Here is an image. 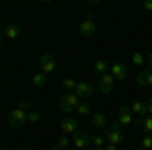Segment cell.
<instances>
[{"label": "cell", "mask_w": 152, "mask_h": 150, "mask_svg": "<svg viewBox=\"0 0 152 150\" xmlns=\"http://www.w3.org/2000/svg\"><path fill=\"white\" fill-rule=\"evenodd\" d=\"M79 104H81V100H79V95L75 91L65 93V95H61V100H59V108H61L63 114H73Z\"/></svg>", "instance_id": "obj_1"}, {"label": "cell", "mask_w": 152, "mask_h": 150, "mask_svg": "<svg viewBox=\"0 0 152 150\" xmlns=\"http://www.w3.org/2000/svg\"><path fill=\"white\" fill-rule=\"evenodd\" d=\"M24 122H26V112L18 110V108H14V110L8 112V116H6V124L10 128H23Z\"/></svg>", "instance_id": "obj_2"}, {"label": "cell", "mask_w": 152, "mask_h": 150, "mask_svg": "<svg viewBox=\"0 0 152 150\" xmlns=\"http://www.w3.org/2000/svg\"><path fill=\"white\" fill-rule=\"evenodd\" d=\"M120 122H114V124H112V128H110V130H105V140H107V142H110V144H122V140H124V134H122V130H120Z\"/></svg>", "instance_id": "obj_3"}, {"label": "cell", "mask_w": 152, "mask_h": 150, "mask_svg": "<svg viewBox=\"0 0 152 150\" xmlns=\"http://www.w3.org/2000/svg\"><path fill=\"white\" fill-rule=\"evenodd\" d=\"M39 69L43 71V73H53V71L57 69V61H55V57H53L51 53H45L43 57L39 59Z\"/></svg>", "instance_id": "obj_4"}, {"label": "cell", "mask_w": 152, "mask_h": 150, "mask_svg": "<svg viewBox=\"0 0 152 150\" xmlns=\"http://www.w3.org/2000/svg\"><path fill=\"white\" fill-rule=\"evenodd\" d=\"M71 144H73L75 148H87V146L91 144V136H89L87 132L77 130V132L73 134V138H71Z\"/></svg>", "instance_id": "obj_5"}, {"label": "cell", "mask_w": 152, "mask_h": 150, "mask_svg": "<svg viewBox=\"0 0 152 150\" xmlns=\"http://www.w3.org/2000/svg\"><path fill=\"white\" fill-rule=\"evenodd\" d=\"M75 93L79 95L81 102H87V100L94 95V87H91V83H87V81H77V85H75Z\"/></svg>", "instance_id": "obj_6"}, {"label": "cell", "mask_w": 152, "mask_h": 150, "mask_svg": "<svg viewBox=\"0 0 152 150\" xmlns=\"http://www.w3.org/2000/svg\"><path fill=\"white\" fill-rule=\"evenodd\" d=\"M59 128H61V134H63V136H71V134L77 132V122H75L71 116H65V118L61 120Z\"/></svg>", "instance_id": "obj_7"}, {"label": "cell", "mask_w": 152, "mask_h": 150, "mask_svg": "<svg viewBox=\"0 0 152 150\" xmlns=\"http://www.w3.org/2000/svg\"><path fill=\"white\" fill-rule=\"evenodd\" d=\"M110 75L116 81H124L128 77V67L124 63H114V65H110Z\"/></svg>", "instance_id": "obj_8"}, {"label": "cell", "mask_w": 152, "mask_h": 150, "mask_svg": "<svg viewBox=\"0 0 152 150\" xmlns=\"http://www.w3.org/2000/svg\"><path fill=\"white\" fill-rule=\"evenodd\" d=\"M118 122H120V126H132V124H134V114H132V110H130V108H120V112H118Z\"/></svg>", "instance_id": "obj_9"}, {"label": "cell", "mask_w": 152, "mask_h": 150, "mask_svg": "<svg viewBox=\"0 0 152 150\" xmlns=\"http://www.w3.org/2000/svg\"><path fill=\"white\" fill-rule=\"evenodd\" d=\"M79 35L81 37H91L95 35V23L87 16L85 20H81V24H79Z\"/></svg>", "instance_id": "obj_10"}, {"label": "cell", "mask_w": 152, "mask_h": 150, "mask_svg": "<svg viewBox=\"0 0 152 150\" xmlns=\"http://www.w3.org/2000/svg\"><path fill=\"white\" fill-rule=\"evenodd\" d=\"M114 85H116V79H114L110 73H105V75L99 77V89H102L104 93H110L112 89H114Z\"/></svg>", "instance_id": "obj_11"}, {"label": "cell", "mask_w": 152, "mask_h": 150, "mask_svg": "<svg viewBox=\"0 0 152 150\" xmlns=\"http://www.w3.org/2000/svg\"><path fill=\"white\" fill-rule=\"evenodd\" d=\"M136 81H138V85H150L152 87V69H146V71H142L140 75L136 77Z\"/></svg>", "instance_id": "obj_12"}, {"label": "cell", "mask_w": 152, "mask_h": 150, "mask_svg": "<svg viewBox=\"0 0 152 150\" xmlns=\"http://www.w3.org/2000/svg\"><path fill=\"white\" fill-rule=\"evenodd\" d=\"M20 33H23V29H20L18 24H8V26H4V37H6V39H16Z\"/></svg>", "instance_id": "obj_13"}, {"label": "cell", "mask_w": 152, "mask_h": 150, "mask_svg": "<svg viewBox=\"0 0 152 150\" xmlns=\"http://www.w3.org/2000/svg\"><path fill=\"white\" fill-rule=\"evenodd\" d=\"M94 69H95V73H99V77H102V75H105V73H110V65H107L105 59H97V61L94 63Z\"/></svg>", "instance_id": "obj_14"}, {"label": "cell", "mask_w": 152, "mask_h": 150, "mask_svg": "<svg viewBox=\"0 0 152 150\" xmlns=\"http://www.w3.org/2000/svg\"><path fill=\"white\" fill-rule=\"evenodd\" d=\"M130 110H132V114H136V118H144L146 116V102H134Z\"/></svg>", "instance_id": "obj_15"}, {"label": "cell", "mask_w": 152, "mask_h": 150, "mask_svg": "<svg viewBox=\"0 0 152 150\" xmlns=\"http://www.w3.org/2000/svg\"><path fill=\"white\" fill-rule=\"evenodd\" d=\"M91 124H94V128L104 130V126L107 124V118H105V114H91Z\"/></svg>", "instance_id": "obj_16"}, {"label": "cell", "mask_w": 152, "mask_h": 150, "mask_svg": "<svg viewBox=\"0 0 152 150\" xmlns=\"http://www.w3.org/2000/svg\"><path fill=\"white\" fill-rule=\"evenodd\" d=\"M69 146H71V138H69V136H61V138L55 142V146H53L51 150H67Z\"/></svg>", "instance_id": "obj_17"}, {"label": "cell", "mask_w": 152, "mask_h": 150, "mask_svg": "<svg viewBox=\"0 0 152 150\" xmlns=\"http://www.w3.org/2000/svg\"><path fill=\"white\" fill-rule=\"evenodd\" d=\"M105 144H107V140H105L104 134H94L91 136V146L94 148H104Z\"/></svg>", "instance_id": "obj_18"}, {"label": "cell", "mask_w": 152, "mask_h": 150, "mask_svg": "<svg viewBox=\"0 0 152 150\" xmlns=\"http://www.w3.org/2000/svg\"><path fill=\"white\" fill-rule=\"evenodd\" d=\"M47 73H43V71H39V73H35L33 75V83H35L37 87H43V85H47Z\"/></svg>", "instance_id": "obj_19"}, {"label": "cell", "mask_w": 152, "mask_h": 150, "mask_svg": "<svg viewBox=\"0 0 152 150\" xmlns=\"http://www.w3.org/2000/svg\"><path fill=\"white\" fill-rule=\"evenodd\" d=\"M142 130H144V134H146V136H152V116H146V118H144Z\"/></svg>", "instance_id": "obj_20"}, {"label": "cell", "mask_w": 152, "mask_h": 150, "mask_svg": "<svg viewBox=\"0 0 152 150\" xmlns=\"http://www.w3.org/2000/svg\"><path fill=\"white\" fill-rule=\"evenodd\" d=\"M79 116H87V114H91V108H89V104L87 102H81V104L77 105V110H75Z\"/></svg>", "instance_id": "obj_21"}, {"label": "cell", "mask_w": 152, "mask_h": 150, "mask_svg": "<svg viewBox=\"0 0 152 150\" xmlns=\"http://www.w3.org/2000/svg\"><path fill=\"white\" fill-rule=\"evenodd\" d=\"M75 85H77V81L75 79H65L63 81V87H65V89H67V93H71V91H75Z\"/></svg>", "instance_id": "obj_22"}, {"label": "cell", "mask_w": 152, "mask_h": 150, "mask_svg": "<svg viewBox=\"0 0 152 150\" xmlns=\"http://www.w3.org/2000/svg\"><path fill=\"white\" fill-rule=\"evenodd\" d=\"M41 120V114L39 112H26V122H31V124H37Z\"/></svg>", "instance_id": "obj_23"}, {"label": "cell", "mask_w": 152, "mask_h": 150, "mask_svg": "<svg viewBox=\"0 0 152 150\" xmlns=\"http://www.w3.org/2000/svg\"><path fill=\"white\" fill-rule=\"evenodd\" d=\"M142 146L146 150H152V136H144L142 138Z\"/></svg>", "instance_id": "obj_24"}, {"label": "cell", "mask_w": 152, "mask_h": 150, "mask_svg": "<svg viewBox=\"0 0 152 150\" xmlns=\"http://www.w3.org/2000/svg\"><path fill=\"white\" fill-rule=\"evenodd\" d=\"M132 61H134L136 65H142V63H144V55H142V53H134V55H132Z\"/></svg>", "instance_id": "obj_25"}, {"label": "cell", "mask_w": 152, "mask_h": 150, "mask_svg": "<svg viewBox=\"0 0 152 150\" xmlns=\"http://www.w3.org/2000/svg\"><path fill=\"white\" fill-rule=\"evenodd\" d=\"M146 114L148 116H152V95L146 100Z\"/></svg>", "instance_id": "obj_26"}, {"label": "cell", "mask_w": 152, "mask_h": 150, "mask_svg": "<svg viewBox=\"0 0 152 150\" xmlns=\"http://www.w3.org/2000/svg\"><path fill=\"white\" fill-rule=\"evenodd\" d=\"M18 110L26 112V110H28V102H26V100H20V102H18Z\"/></svg>", "instance_id": "obj_27"}, {"label": "cell", "mask_w": 152, "mask_h": 150, "mask_svg": "<svg viewBox=\"0 0 152 150\" xmlns=\"http://www.w3.org/2000/svg\"><path fill=\"white\" fill-rule=\"evenodd\" d=\"M142 6H144V10L150 12L152 10V0H144V2H142Z\"/></svg>", "instance_id": "obj_28"}, {"label": "cell", "mask_w": 152, "mask_h": 150, "mask_svg": "<svg viewBox=\"0 0 152 150\" xmlns=\"http://www.w3.org/2000/svg\"><path fill=\"white\" fill-rule=\"evenodd\" d=\"M104 150H118V146H116V144H110V142H107V144L104 146Z\"/></svg>", "instance_id": "obj_29"}, {"label": "cell", "mask_w": 152, "mask_h": 150, "mask_svg": "<svg viewBox=\"0 0 152 150\" xmlns=\"http://www.w3.org/2000/svg\"><path fill=\"white\" fill-rule=\"evenodd\" d=\"M2 39H4V26H0V43H2Z\"/></svg>", "instance_id": "obj_30"}, {"label": "cell", "mask_w": 152, "mask_h": 150, "mask_svg": "<svg viewBox=\"0 0 152 150\" xmlns=\"http://www.w3.org/2000/svg\"><path fill=\"white\" fill-rule=\"evenodd\" d=\"M146 59H148V65H150V69H152V53H150V55H148Z\"/></svg>", "instance_id": "obj_31"}, {"label": "cell", "mask_w": 152, "mask_h": 150, "mask_svg": "<svg viewBox=\"0 0 152 150\" xmlns=\"http://www.w3.org/2000/svg\"><path fill=\"white\" fill-rule=\"evenodd\" d=\"M94 150H104V148H94Z\"/></svg>", "instance_id": "obj_32"}, {"label": "cell", "mask_w": 152, "mask_h": 150, "mask_svg": "<svg viewBox=\"0 0 152 150\" xmlns=\"http://www.w3.org/2000/svg\"><path fill=\"white\" fill-rule=\"evenodd\" d=\"M0 97H2V93H0Z\"/></svg>", "instance_id": "obj_33"}, {"label": "cell", "mask_w": 152, "mask_h": 150, "mask_svg": "<svg viewBox=\"0 0 152 150\" xmlns=\"http://www.w3.org/2000/svg\"><path fill=\"white\" fill-rule=\"evenodd\" d=\"M67 150H69V148H67Z\"/></svg>", "instance_id": "obj_34"}]
</instances>
